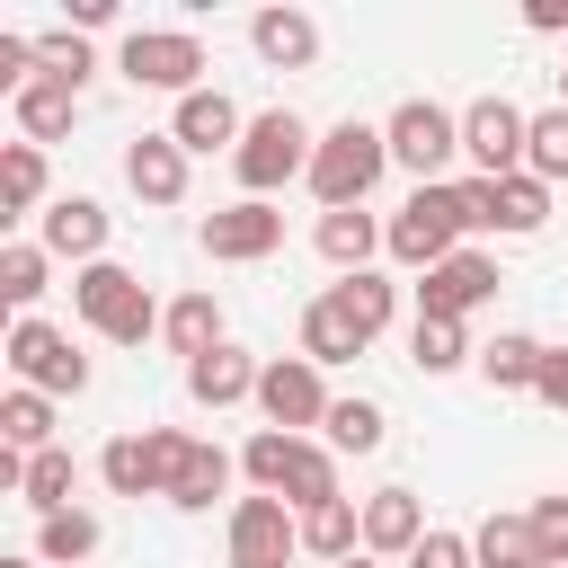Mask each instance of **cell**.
<instances>
[{
    "label": "cell",
    "mask_w": 568,
    "mask_h": 568,
    "mask_svg": "<svg viewBox=\"0 0 568 568\" xmlns=\"http://www.w3.org/2000/svg\"><path fill=\"white\" fill-rule=\"evenodd\" d=\"M382 169H390V142L346 115V124H328L320 151H311V195H320L328 213H346V204H364V195L382 186Z\"/></svg>",
    "instance_id": "obj_1"
},
{
    "label": "cell",
    "mask_w": 568,
    "mask_h": 568,
    "mask_svg": "<svg viewBox=\"0 0 568 568\" xmlns=\"http://www.w3.org/2000/svg\"><path fill=\"white\" fill-rule=\"evenodd\" d=\"M311 151H320V142L302 133V115H293V106H266V115H257V124L240 133L231 169H240V186H248V195L266 204V195H275L284 178H311Z\"/></svg>",
    "instance_id": "obj_2"
},
{
    "label": "cell",
    "mask_w": 568,
    "mask_h": 568,
    "mask_svg": "<svg viewBox=\"0 0 568 568\" xmlns=\"http://www.w3.org/2000/svg\"><path fill=\"white\" fill-rule=\"evenodd\" d=\"M462 231H470V222H462V195H453V186H417V195L390 213V240H382V248L426 275V266L462 257Z\"/></svg>",
    "instance_id": "obj_3"
},
{
    "label": "cell",
    "mask_w": 568,
    "mask_h": 568,
    "mask_svg": "<svg viewBox=\"0 0 568 568\" xmlns=\"http://www.w3.org/2000/svg\"><path fill=\"white\" fill-rule=\"evenodd\" d=\"M71 302H80V320H89L98 337H115V346H142V337L160 328V311H151L142 275H124V266H106V257L71 275Z\"/></svg>",
    "instance_id": "obj_4"
},
{
    "label": "cell",
    "mask_w": 568,
    "mask_h": 568,
    "mask_svg": "<svg viewBox=\"0 0 568 568\" xmlns=\"http://www.w3.org/2000/svg\"><path fill=\"white\" fill-rule=\"evenodd\" d=\"M115 71H124L133 89H178V98H195L204 44H195L186 27H133V36H124V53H115Z\"/></svg>",
    "instance_id": "obj_5"
},
{
    "label": "cell",
    "mask_w": 568,
    "mask_h": 568,
    "mask_svg": "<svg viewBox=\"0 0 568 568\" xmlns=\"http://www.w3.org/2000/svg\"><path fill=\"white\" fill-rule=\"evenodd\" d=\"M186 444H195V435H178V426H151V435H115L98 470H106V488H115V497H169V479H178Z\"/></svg>",
    "instance_id": "obj_6"
},
{
    "label": "cell",
    "mask_w": 568,
    "mask_h": 568,
    "mask_svg": "<svg viewBox=\"0 0 568 568\" xmlns=\"http://www.w3.org/2000/svg\"><path fill=\"white\" fill-rule=\"evenodd\" d=\"M9 373H18V390H89V355H71V337L62 328H44V320H18L9 328Z\"/></svg>",
    "instance_id": "obj_7"
},
{
    "label": "cell",
    "mask_w": 568,
    "mask_h": 568,
    "mask_svg": "<svg viewBox=\"0 0 568 568\" xmlns=\"http://www.w3.org/2000/svg\"><path fill=\"white\" fill-rule=\"evenodd\" d=\"M382 142H390V160H399V169H417V186H426V178L462 151V115H444L435 98H408V106L382 124Z\"/></svg>",
    "instance_id": "obj_8"
},
{
    "label": "cell",
    "mask_w": 568,
    "mask_h": 568,
    "mask_svg": "<svg viewBox=\"0 0 568 568\" xmlns=\"http://www.w3.org/2000/svg\"><path fill=\"white\" fill-rule=\"evenodd\" d=\"M257 408L284 426V435H302V426H328V390H320V364L311 355H275L266 373H257Z\"/></svg>",
    "instance_id": "obj_9"
},
{
    "label": "cell",
    "mask_w": 568,
    "mask_h": 568,
    "mask_svg": "<svg viewBox=\"0 0 568 568\" xmlns=\"http://www.w3.org/2000/svg\"><path fill=\"white\" fill-rule=\"evenodd\" d=\"M524 133H532V115L506 98H479L462 115V151L479 160V178H524Z\"/></svg>",
    "instance_id": "obj_10"
},
{
    "label": "cell",
    "mask_w": 568,
    "mask_h": 568,
    "mask_svg": "<svg viewBox=\"0 0 568 568\" xmlns=\"http://www.w3.org/2000/svg\"><path fill=\"white\" fill-rule=\"evenodd\" d=\"M302 550V524L284 515V497H240L231 506V568H284Z\"/></svg>",
    "instance_id": "obj_11"
},
{
    "label": "cell",
    "mask_w": 568,
    "mask_h": 568,
    "mask_svg": "<svg viewBox=\"0 0 568 568\" xmlns=\"http://www.w3.org/2000/svg\"><path fill=\"white\" fill-rule=\"evenodd\" d=\"M488 293H497V257L462 248V257L426 266V284H417V320H462V311H479Z\"/></svg>",
    "instance_id": "obj_12"
},
{
    "label": "cell",
    "mask_w": 568,
    "mask_h": 568,
    "mask_svg": "<svg viewBox=\"0 0 568 568\" xmlns=\"http://www.w3.org/2000/svg\"><path fill=\"white\" fill-rule=\"evenodd\" d=\"M204 248H213V257H231V266L275 257V248H284V213H275V204H257V195H240V204H222V213L204 222Z\"/></svg>",
    "instance_id": "obj_13"
},
{
    "label": "cell",
    "mask_w": 568,
    "mask_h": 568,
    "mask_svg": "<svg viewBox=\"0 0 568 568\" xmlns=\"http://www.w3.org/2000/svg\"><path fill=\"white\" fill-rule=\"evenodd\" d=\"M240 133H248V124H240V106H231L222 89H195V98H178V115H169V142H178V151H222V142L240 151Z\"/></svg>",
    "instance_id": "obj_14"
},
{
    "label": "cell",
    "mask_w": 568,
    "mask_h": 568,
    "mask_svg": "<svg viewBox=\"0 0 568 568\" xmlns=\"http://www.w3.org/2000/svg\"><path fill=\"white\" fill-rule=\"evenodd\" d=\"M124 186H133L142 204H178V195H186V151H178L169 133H142V142L124 151Z\"/></svg>",
    "instance_id": "obj_15"
},
{
    "label": "cell",
    "mask_w": 568,
    "mask_h": 568,
    "mask_svg": "<svg viewBox=\"0 0 568 568\" xmlns=\"http://www.w3.org/2000/svg\"><path fill=\"white\" fill-rule=\"evenodd\" d=\"M417 541H426V515H417V497H408V488L364 497V550H373V559H408Z\"/></svg>",
    "instance_id": "obj_16"
},
{
    "label": "cell",
    "mask_w": 568,
    "mask_h": 568,
    "mask_svg": "<svg viewBox=\"0 0 568 568\" xmlns=\"http://www.w3.org/2000/svg\"><path fill=\"white\" fill-rule=\"evenodd\" d=\"M98 248H106V213H98L89 195H62V204L44 213V257H80V266H98Z\"/></svg>",
    "instance_id": "obj_17"
},
{
    "label": "cell",
    "mask_w": 568,
    "mask_h": 568,
    "mask_svg": "<svg viewBox=\"0 0 568 568\" xmlns=\"http://www.w3.org/2000/svg\"><path fill=\"white\" fill-rule=\"evenodd\" d=\"M257 373H266V364H248L240 346H213L204 364H186V390H195L204 408H231V399H257Z\"/></svg>",
    "instance_id": "obj_18"
},
{
    "label": "cell",
    "mask_w": 568,
    "mask_h": 568,
    "mask_svg": "<svg viewBox=\"0 0 568 568\" xmlns=\"http://www.w3.org/2000/svg\"><path fill=\"white\" fill-rule=\"evenodd\" d=\"M390 231H373V213L364 204H346V213H320V257L337 266V275H364V257L382 248Z\"/></svg>",
    "instance_id": "obj_19"
},
{
    "label": "cell",
    "mask_w": 568,
    "mask_h": 568,
    "mask_svg": "<svg viewBox=\"0 0 568 568\" xmlns=\"http://www.w3.org/2000/svg\"><path fill=\"white\" fill-rule=\"evenodd\" d=\"M248 44H257V53L275 62V71H302V62L320 53V27H311L302 9H266V18L248 27Z\"/></svg>",
    "instance_id": "obj_20"
},
{
    "label": "cell",
    "mask_w": 568,
    "mask_h": 568,
    "mask_svg": "<svg viewBox=\"0 0 568 568\" xmlns=\"http://www.w3.org/2000/svg\"><path fill=\"white\" fill-rule=\"evenodd\" d=\"M328 302H337V320H346V328H355L364 346H373V337L390 328V284H382L373 266H364V275H337V284H328Z\"/></svg>",
    "instance_id": "obj_21"
},
{
    "label": "cell",
    "mask_w": 568,
    "mask_h": 568,
    "mask_svg": "<svg viewBox=\"0 0 568 568\" xmlns=\"http://www.w3.org/2000/svg\"><path fill=\"white\" fill-rule=\"evenodd\" d=\"M222 488H231V453H222V444H186V462H178V479H169V506L204 515Z\"/></svg>",
    "instance_id": "obj_22"
},
{
    "label": "cell",
    "mask_w": 568,
    "mask_h": 568,
    "mask_svg": "<svg viewBox=\"0 0 568 568\" xmlns=\"http://www.w3.org/2000/svg\"><path fill=\"white\" fill-rule=\"evenodd\" d=\"M470 550H479V568H541V532H532V515H488V524L470 532Z\"/></svg>",
    "instance_id": "obj_23"
},
{
    "label": "cell",
    "mask_w": 568,
    "mask_h": 568,
    "mask_svg": "<svg viewBox=\"0 0 568 568\" xmlns=\"http://www.w3.org/2000/svg\"><path fill=\"white\" fill-rule=\"evenodd\" d=\"M0 444L27 453V462L53 453V399H44V390H9V399H0Z\"/></svg>",
    "instance_id": "obj_24"
},
{
    "label": "cell",
    "mask_w": 568,
    "mask_h": 568,
    "mask_svg": "<svg viewBox=\"0 0 568 568\" xmlns=\"http://www.w3.org/2000/svg\"><path fill=\"white\" fill-rule=\"evenodd\" d=\"M160 328H169V346H178L186 364H204V355L222 346V311H213V293H186V302H169V320H160Z\"/></svg>",
    "instance_id": "obj_25"
},
{
    "label": "cell",
    "mask_w": 568,
    "mask_h": 568,
    "mask_svg": "<svg viewBox=\"0 0 568 568\" xmlns=\"http://www.w3.org/2000/svg\"><path fill=\"white\" fill-rule=\"evenodd\" d=\"M71 115H80V89H62V80H36V89H18V124H27V142H53V133H71Z\"/></svg>",
    "instance_id": "obj_26"
},
{
    "label": "cell",
    "mask_w": 568,
    "mask_h": 568,
    "mask_svg": "<svg viewBox=\"0 0 568 568\" xmlns=\"http://www.w3.org/2000/svg\"><path fill=\"white\" fill-rule=\"evenodd\" d=\"M541 355H550V346H532V337L506 328L497 346H479V373H488V390H532V382H541Z\"/></svg>",
    "instance_id": "obj_27"
},
{
    "label": "cell",
    "mask_w": 568,
    "mask_h": 568,
    "mask_svg": "<svg viewBox=\"0 0 568 568\" xmlns=\"http://www.w3.org/2000/svg\"><path fill=\"white\" fill-rule=\"evenodd\" d=\"M355 541H364V515H355L346 497H328V506L302 515V550H320V559H355Z\"/></svg>",
    "instance_id": "obj_28"
},
{
    "label": "cell",
    "mask_w": 568,
    "mask_h": 568,
    "mask_svg": "<svg viewBox=\"0 0 568 568\" xmlns=\"http://www.w3.org/2000/svg\"><path fill=\"white\" fill-rule=\"evenodd\" d=\"M302 355H311V364H346V355H364V337L337 320V302H328V293L302 311Z\"/></svg>",
    "instance_id": "obj_29"
},
{
    "label": "cell",
    "mask_w": 568,
    "mask_h": 568,
    "mask_svg": "<svg viewBox=\"0 0 568 568\" xmlns=\"http://www.w3.org/2000/svg\"><path fill=\"white\" fill-rule=\"evenodd\" d=\"M524 169H532L541 186H559V178H568V106L532 115V133H524Z\"/></svg>",
    "instance_id": "obj_30"
},
{
    "label": "cell",
    "mask_w": 568,
    "mask_h": 568,
    "mask_svg": "<svg viewBox=\"0 0 568 568\" xmlns=\"http://www.w3.org/2000/svg\"><path fill=\"white\" fill-rule=\"evenodd\" d=\"M550 222V186L524 169V178H497V231H541Z\"/></svg>",
    "instance_id": "obj_31"
},
{
    "label": "cell",
    "mask_w": 568,
    "mask_h": 568,
    "mask_svg": "<svg viewBox=\"0 0 568 568\" xmlns=\"http://www.w3.org/2000/svg\"><path fill=\"white\" fill-rule=\"evenodd\" d=\"M408 355H417V373H453V364H470V337H462V320H417Z\"/></svg>",
    "instance_id": "obj_32"
},
{
    "label": "cell",
    "mask_w": 568,
    "mask_h": 568,
    "mask_svg": "<svg viewBox=\"0 0 568 568\" xmlns=\"http://www.w3.org/2000/svg\"><path fill=\"white\" fill-rule=\"evenodd\" d=\"M293 453H302V435H284V426H266V435H248V479L266 488V497H284V479H293Z\"/></svg>",
    "instance_id": "obj_33"
},
{
    "label": "cell",
    "mask_w": 568,
    "mask_h": 568,
    "mask_svg": "<svg viewBox=\"0 0 568 568\" xmlns=\"http://www.w3.org/2000/svg\"><path fill=\"white\" fill-rule=\"evenodd\" d=\"M44 195V151L36 142H9V160H0V213H27Z\"/></svg>",
    "instance_id": "obj_34"
},
{
    "label": "cell",
    "mask_w": 568,
    "mask_h": 568,
    "mask_svg": "<svg viewBox=\"0 0 568 568\" xmlns=\"http://www.w3.org/2000/svg\"><path fill=\"white\" fill-rule=\"evenodd\" d=\"M18 497H27L36 515H62V506H71V453H62V444H53V453H36V462H27V488H18Z\"/></svg>",
    "instance_id": "obj_35"
},
{
    "label": "cell",
    "mask_w": 568,
    "mask_h": 568,
    "mask_svg": "<svg viewBox=\"0 0 568 568\" xmlns=\"http://www.w3.org/2000/svg\"><path fill=\"white\" fill-rule=\"evenodd\" d=\"M284 497H293L302 515H311V506H328V497H346V488H337V462H328L320 444H302V453H293V479H284Z\"/></svg>",
    "instance_id": "obj_36"
},
{
    "label": "cell",
    "mask_w": 568,
    "mask_h": 568,
    "mask_svg": "<svg viewBox=\"0 0 568 568\" xmlns=\"http://www.w3.org/2000/svg\"><path fill=\"white\" fill-rule=\"evenodd\" d=\"M36 550H44V559H62V568H71V559H89V550H98V515H80V506H62V515H44V532H36Z\"/></svg>",
    "instance_id": "obj_37"
},
{
    "label": "cell",
    "mask_w": 568,
    "mask_h": 568,
    "mask_svg": "<svg viewBox=\"0 0 568 568\" xmlns=\"http://www.w3.org/2000/svg\"><path fill=\"white\" fill-rule=\"evenodd\" d=\"M44 266H53V257H44L36 240H9V248H0V293H9L18 311H27V302L44 293Z\"/></svg>",
    "instance_id": "obj_38"
},
{
    "label": "cell",
    "mask_w": 568,
    "mask_h": 568,
    "mask_svg": "<svg viewBox=\"0 0 568 568\" xmlns=\"http://www.w3.org/2000/svg\"><path fill=\"white\" fill-rule=\"evenodd\" d=\"M328 444H337V453H373V444H382V408H373V399H337V408H328Z\"/></svg>",
    "instance_id": "obj_39"
},
{
    "label": "cell",
    "mask_w": 568,
    "mask_h": 568,
    "mask_svg": "<svg viewBox=\"0 0 568 568\" xmlns=\"http://www.w3.org/2000/svg\"><path fill=\"white\" fill-rule=\"evenodd\" d=\"M36 71H44V80H62V89H80L98 62H89V44H80V36H36Z\"/></svg>",
    "instance_id": "obj_40"
},
{
    "label": "cell",
    "mask_w": 568,
    "mask_h": 568,
    "mask_svg": "<svg viewBox=\"0 0 568 568\" xmlns=\"http://www.w3.org/2000/svg\"><path fill=\"white\" fill-rule=\"evenodd\" d=\"M408 568H479V550H470V532H426L408 550Z\"/></svg>",
    "instance_id": "obj_41"
},
{
    "label": "cell",
    "mask_w": 568,
    "mask_h": 568,
    "mask_svg": "<svg viewBox=\"0 0 568 568\" xmlns=\"http://www.w3.org/2000/svg\"><path fill=\"white\" fill-rule=\"evenodd\" d=\"M453 195H462V222L470 231H497V178H462Z\"/></svg>",
    "instance_id": "obj_42"
},
{
    "label": "cell",
    "mask_w": 568,
    "mask_h": 568,
    "mask_svg": "<svg viewBox=\"0 0 568 568\" xmlns=\"http://www.w3.org/2000/svg\"><path fill=\"white\" fill-rule=\"evenodd\" d=\"M532 532H541V559H568V497H541L532 506Z\"/></svg>",
    "instance_id": "obj_43"
},
{
    "label": "cell",
    "mask_w": 568,
    "mask_h": 568,
    "mask_svg": "<svg viewBox=\"0 0 568 568\" xmlns=\"http://www.w3.org/2000/svg\"><path fill=\"white\" fill-rule=\"evenodd\" d=\"M532 399L568 408V346H550V355H541V382H532Z\"/></svg>",
    "instance_id": "obj_44"
},
{
    "label": "cell",
    "mask_w": 568,
    "mask_h": 568,
    "mask_svg": "<svg viewBox=\"0 0 568 568\" xmlns=\"http://www.w3.org/2000/svg\"><path fill=\"white\" fill-rule=\"evenodd\" d=\"M106 18H115V0H71V36L80 27H106Z\"/></svg>",
    "instance_id": "obj_45"
},
{
    "label": "cell",
    "mask_w": 568,
    "mask_h": 568,
    "mask_svg": "<svg viewBox=\"0 0 568 568\" xmlns=\"http://www.w3.org/2000/svg\"><path fill=\"white\" fill-rule=\"evenodd\" d=\"M524 18H532V27H541V36H559V27H568V0H532V9H524Z\"/></svg>",
    "instance_id": "obj_46"
},
{
    "label": "cell",
    "mask_w": 568,
    "mask_h": 568,
    "mask_svg": "<svg viewBox=\"0 0 568 568\" xmlns=\"http://www.w3.org/2000/svg\"><path fill=\"white\" fill-rule=\"evenodd\" d=\"M337 568H382V559H373V550H355V559H337Z\"/></svg>",
    "instance_id": "obj_47"
},
{
    "label": "cell",
    "mask_w": 568,
    "mask_h": 568,
    "mask_svg": "<svg viewBox=\"0 0 568 568\" xmlns=\"http://www.w3.org/2000/svg\"><path fill=\"white\" fill-rule=\"evenodd\" d=\"M0 568H36V559H0Z\"/></svg>",
    "instance_id": "obj_48"
},
{
    "label": "cell",
    "mask_w": 568,
    "mask_h": 568,
    "mask_svg": "<svg viewBox=\"0 0 568 568\" xmlns=\"http://www.w3.org/2000/svg\"><path fill=\"white\" fill-rule=\"evenodd\" d=\"M559 89H568V71H559Z\"/></svg>",
    "instance_id": "obj_49"
}]
</instances>
